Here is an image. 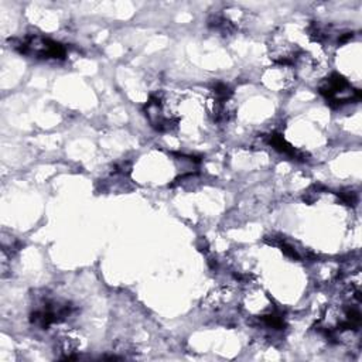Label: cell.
Instances as JSON below:
<instances>
[{
  "label": "cell",
  "instance_id": "3",
  "mask_svg": "<svg viewBox=\"0 0 362 362\" xmlns=\"http://www.w3.org/2000/svg\"><path fill=\"white\" fill-rule=\"evenodd\" d=\"M10 47L17 52L37 59H64L66 57V48L64 44L40 34L14 38L10 40Z\"/></svg>",
  "mask_w": 362,
  "mask_h": 362
},
{
  "label": "cell",
  "instance_id": "8",
  "mask_svg": "<svg viewBox=\"0 0 362 362\" xmlns=\"http://www.w3.org/2000/svg\"><path fill=\"white\" fill-rule=\"evenodd\" d=\"M81 348L79 335L75 331H62L55 339V351L61 359H75Z\"/></svg>",
  "mask_w": 362,
  "mask_h": 362
},
{
  "label": "cell",
  "instance_id": "11",
  "mask_svg": "<svg viewBox=\"0 0 362 362\" xmlns=\"http://www.w3.org/2000/svg\"><path fill=\"white\" fill-rule=\"evenodd\" d=\"M208 25L222 37L233 35L239 30V24L226 14H212L208 18Z\"/></svg>",
  "mask_w": 362,
  "mask_h": 362
},
{
  "label": "cell",
  "instance_id": "5",
  "mask_svg": "<svg viewBox=\"0 0 362 362\" xmlns=\"http://www.w3.org/2000/svg\"><path fill=\"white\" fill-rule=\"evenodd\" d=\"M270 59L277 65L296 66L304 49L291 40L284 28H277L267 41Z\"/></svg>",
  "mask_w": 362,
  "mask_h": 362
},
{
  "label": "cell",
  "instance_id": "6",
  "mask_svg": "<svg viewBox=\"0 0 362 362\" xmlns=\"http://www.w3.org/2000/svg\"><path fill=\"white\" fill-rule=\"evenodd\" d=\"M205 107L212 122L219 124L228 123L235 116L236 110L232 89L225 83H216L206 99Z\"/></svg>",
  "mask_w": 362,
  "mask_h": 362
},
{
  "label": "cell",
  "instance_id": "1",
  "mask_svg": "<svg viewBox=\"0 0 362 362\" xmlns=\"http://www.w3.org/2000/svg\"><path fill=\"white\" fill-rule=\"evenodd\" d=\"M144 115L153 129L161 133H170L180 124V116L171 96L163 90L151 93L146 102Z\"/></svg>",
  "mask_w": 362,
  "mask_h": 362
},
{
  "label": "cell",
  "instance_id": "9",
  "mask_svg": "<svg viewBox=\"0 0 362 362\" xmlns=\"http://www.w3.org/2000/svg\"><path fill=\"white\" fill-rule=\"evenodd\" d=\"M235 301V293L223 286V287H218L215 290H212L205 300L202 301L204 308L211 310V311H221L223 308H226L228 305H230Z\"/></svg>",
  "mask_w": 362,
  "mask_h": 362
},
{
  "label": "cell",
  "instance_id": "12",
  "mask_svg": "<svg viewBox=\"0 0 362 362\" xmlns=\"http://www.w3.org/2000/svg\"><path fill=\"white\" fill-rule=\"evenodd\" d=\"M338 197H339V199L344 202V204H346V205H355L356 204V201H358V195H356V192H354V191H351V189H346V191H341V192H338Z\"/></svg>",
  "mask_w": 362,
  "mask_h": 362
},
{
  "label": "cell",
  "instance_id": "7",
  "mask_svg": "<svg viewBox=\"0 0 362 362\" xmlns=\"http://www.w3.org/2000/svg\"><path fill=\"white\" fill-rule=\"evenodd\" d=\"M262 82L264 86L273 90H286L291 88L296 82V68L288 65H277L267 68L262 75Z\"/></svg>",
  "mask_w": 362,
  "mask_h": 362
},
{
  "label": "cell",
  "instance_id": "4",
  "mask_svg": "<svg viewBox=\"0 0 362 362\" xmlns=\"http://www.w3.org/2000/svg\"><path fill=\"white\" fill-rule=\"evenodd\" d=\"M318 92L332 107H341L361 99V90L354 88L345 76L337 72L321 79L318 83Z\"/></svg>",
  "mask_w": 362,
  "mask_h": 362
},
{
  "label": "cell",
  "instance_id": "10",
  "mask_svg": "<svg viewBox=\"0 0 362 362\" xmlns=\"http://www.w3.org/2000/svg\"><path fill=\"white\" fill-rule=\"evenodd\" d=\"M266 141L267 144H270L274 150H277L279 153L293 158V160H300V161H304L307 160V154H304L303 151L297 150L296 147H293L281 134L279 133H270L269 136H266Z\"/></svg>",
  "mask_w": 362,
  "mask_h": 362
},
{
  "label": "cell",
  "instance_id": "2",
  "mask_svg": "<svg viewBox=\"0 0 362 362\" xmlns=\"http://www.w3.org/2000/svg\"><path fill=\"white\" fill-rule=\"evenodd\" d=\"M74 311L75 307L66 300L41 296L30 314V322L41 329H47L68 320Z\"/></svg>",
  "mask_w": 362,
  "mask_h": 362
}]
</instances>
